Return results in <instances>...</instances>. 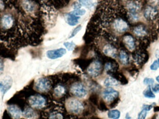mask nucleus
I'll return each instance as SVG.
<instances>
[{
  "label": "nucleus",
  "mask_w": 159,
  "mask_h": 119,
  "mask_svg": "<svg viewBox=\"0 0 159 119\" xmlns=\"http://www.w3.org/2000/svg\"><path fill=\"white\" fill-rule=\"evenodd\" d=\"M67 107L69 111L74 114L80 113L84 110L83 103L75 99H71L69 100L67 103Z\"/></svg>",
  "instance_id": "obj_1"
},
{
  "label": "nucleus",
  "mask_w": 159,
  "mask_h": 119,
  "mask_svg": "<svg viewBox=\"0 0 159 119\" xmlns=\"http://www.w3.org/2000/svg\"><path fill=\"white\" fill-rule=\"evenodd\" d=\"M72 95L79 98L85 97L87 95V89L83 83H76L73 85L70 89Z\"/></svg>",
  "instance_id": "obj_2"
},
{
  "label": "nucleus",
  "mask_w": 159,
  "mask_h": 119,
  "mask_svg": "<svg viewBox=\"0 0 159 119\" xmlns=\"http://www.w3.org/2000/svg\"><path fill=\"white\" fill-rule=\"evenodd\" d=\"M35 89L41 92H47L50 90L52 86L50 80L45 78L39 79L35 84Z\"/></svg>",
  "instance_id": "obj_3"
},
{
  "label": "nucleus",
  "mask_w": 159,
  "mask_h": 119,
  "mask_svg": "<svg viewBox=\"0 0 159 119\" xmlns=\"http://www.w3.org/2000/svg\"><path fill=\"white\" fill-rule=\"evenodd\" d=\"M102 68L101 63L100 61L97 60L91 63L90 67L87 68V72L92 77H96L101 74Z\"/></svg>",
  "instance_id": "obj_4"
},
{
  "label": "nucleus",
  "mask_w": 159,
  "mask_h": 119,
  "mask_svg": "<svg viewBox=\"0 0 159 119\" xmlns=\"http://www.w3.org/2000/svg\"><path fill=\"white\" fill-rule=\"evenodd\" d=\"M29 104L32 107L37 109L42 108L45 106L46 100L45 98L40 95L32 96L29 98Z\"/></svg>",
  "instance_id": "obj_5"
},
{
  "label": "nucleus",
  "mask_w": 159,
  "mask_h": 119,
  "mask_svg": "<svg viewBox=\"0 0 159 119\" xmlns=\"http://www.w3.org/2000/svg\"><path fill=\"white\" fill-rule=\"evenodd\" d=\"M119 96V92L112 88L106 89L103 92V97L108 102H111L116 100Z\"/></svg>",
  "instance_id": "obj_6"
},
{
  "label": "nucleus",
  "mask_w": 159,
  "mask_h": 119,
  "mask_svg": "<svg viewBox=\"0 0 159 119\" xmlns=\"http://www.w3.org/2000/svg\"><path fill=\"white\" fill-rule=\"evenodd\" d=\"M67 51L63 48L49 50L47 52V56L50 59H56L62 57L66 54Z\"/></svg>",
  "instance_id": "obj_7"
},
{
  "label": "nucleus",
  "mask_w": 159,
  "mask_h": 119,
  "mask_svg": "<svg viewBox=\"0 0 159 119\" xmlns=\"http://www.w3.org/2000/svg\"><path fill=\"white\" fill-rule=\"evenodd\" d=\"M113 26L115 30L119 33H122L127 30L128 24L122 19H116L114 21Z\"/></svg>",
  "instance_id": "obj_8"
},
{
  "label": "nucleus",
  "mask_w": 159,
  "mask_h": 119,
  "mask_svg": "<svg viewBox=\"0 0 159 119\" xmlns=\"http://www.w3.org/2000/svg\"><path fill=\"white\" fill-rule=\"evenodd\" d=\"M8 113L14 119H19L22 116V111L16 105H9L7 108Z\"/></svg>",
  "instance_id": "obj_9"
},
{
  "label": "nucleus",
  "mask_w": 159,
  "mask_h": 119,
  "mask_svg": "<svg viewBox=\"0 0 159 119\" xmlns=\"http://www.w3.org/2000/svg\"><path fill=\"white\" fill-rule=\"evenodd\" d=\"M103 52L107 56L112 58H115L117 55V50L111 45L108 44L105 46Z\"/></svg>",
  "instance_id": "obj_10"
},
{
  "label": "nucleus",
  "mask_w": 159,
  "mask_h": 119,
  "mask_svg": "<svg viewBox=\"0 0 159 119\" xmlns=\"http://www.w3.org/2000/svg\"><path fill=\"white\" fill-rule=\"evenodd\" d=\"M12 81L10 79H6L4 81L0 82V90L4 95L10 89Z\"/></svg>",
  "instance_id": "obj_11"
},
{
  "label": "nucleus",
  "mask_w": 159,
  "mask_h": 119,
  "mask_svg": "<svg viewBox=\"0 0 159 119\" xmlns=\"http://www.w3.org/2000/svg\"><path fill=\"white\" fill-rule=\"evenodd\" d=\"M80 17L74 15L73 13H69L66 15L67 22L70 26H74L78 24V20Z\"/></svg>",
  "instance_id": "obj_12"
},
{
  "label": "nucleus",
  "mask_w": 159,
  "mask_h": 119,
  "mask_svg": "<svg viewBox=\"0 0 159 119\" xmlns=\"http://www.w3.org/2000/svg\"><path fill=\"white\" fill-rule=\"evenodd\" d=\"M1 24L4 28L8 29L13 26L14 20L10 15H5L1 20Z\"/></svg>",
  "instance_id": "obj_13"
},
{
  "label": "nucleus",
  "mask_w": 159,
  "mask_h": 119,
  "mask_svg": "<svg viewBox=\"0 0 159 119\" xmlns=\"http://www.w3.org/2000/svg\"><path fill=\"white\" fill-rule=\"evenodd\" d=\"M123 40L126 47L130 51H133L135 49V41L131 36L127 35L125 36Z\"/></svg>",
  "instance_id": "obj_14"
},
{
  "label": "nucleus",
  "mask_w": 159,
  "mask_h": 119,
  "mask_svg": "<svg viewBox=\"0 0 159 119\" xmlns=\"http://www.w3.org/2000/svg\"><path fill=\"white\" fill-rule=\"evenodd\" d=\"M104 84L105 86L110 88L112 86H117L119 85V82L115 78L108 77L105 79Z\"/></svg>",
  "instance_id": "obj_15"
},
{
  "label": "nucleus",
  "mask_w": 159,
  "mask_h": 119,
  "mask_svg": "<svg viewBox=\"0 0 159 119\" xmlns=\"http://www.w3.org/2000/svg\"><path fill=\"white\" fill-rule=\"evenodd\" d=\"M53 92L56 96L58 97H60L65 95L66 93V89L63 86L58 85L55 87Z\"/></svg>",
  "instance_id": "obj_16"
},
{
  "label": "nucleus",
  "mask_w": 159,
  "mask_h": 119,
  "mask_svg": "<svg viewBox=\"0 0 159 119\" xmlns=\"http://www.w3.org/2000/svg\"><path fill=\"white\" fill-rule=\"evenodd\" d=\"M108 118L112 119H118L121 116V113L118 110H112L108 113Z\"/></svg>",
  "instance_id": "obj_17"
},
{
  "label": "nucleus",
  "mask_w": 159,
  "mask_h": 119,
  "mask_svg": "<svg viewBox=\"0 0 159 119\" xmlns=\"http://www.w3.org/2000/svg\"><path fill=\"white\" fill-rule=\"evenodd\" d=\"M78 1L82 6L88 8H92L94 6V3L93 0H79Z\"/></svg>",
  "instance_id": "obj_18"
},
{
  "label": "nucleus",
  "mask_w": 159,
  "mask_h": 119,
  "mask_svg": "<svg viewBox=\"0 0 159 119\" xmlns=\"http://www.w3.org/2000/svg\"><path fill=\"white\" fill-rule=\"evenodd\" d=\"M119 57H120L121 62L123 64L126 65L128 63L129 58H128V56L126 53L124 51H121L120 53Z\"/></svg>",
  "instance_id": "obj_19"
},
{
  "label": "nucleus",
  "mask_w": 159,
  "mask_h": 119,
  "mask_svg": "<svg viewBox=\"0 0 159 119\" xmlns=\"http://www.w3.org/2000/svg\"><path fill=\"white\" fill-rule=\"evenodd\" d=\"M116 68H117L116 64L114 62H107L105 65V69L107 72H109L110 74L114 72V71L116 70Z\"/></svg>",
  "instance_id": "obj_20"
},
{
  "label": "nucleus",
  "mask_w": 159,
  "mask_h": 119,
  "mask_svg": "<svg viewBox=\"0 0 159 119\" xmlns=\"http://www.w3.org/2000/svg\"><path fill=\"white\" fill-rule=\"evenodd\" d=\"M134 33L138 36H142L145 35L146 32L143 27L139 26L135 28Z\"/></svg>",
  "instance_id": "obj_21"
},
{
  "label": "nucleus",
  "mask_w": 159,
  "mask_h": 119,
  "mask_svg": "<svg viewBox=\"0 0 159 119\" xmlns=\"http://www.w3.org/2000/svg\"><path fill=\"white\" fill-rule=\"evenodd\" d=\"M62 114L59 112H53L49 114V119H63Z\"/></svg>",
  "instance_id": "obj_22"
},
{
  "label": "nucleus",
  "mask_w": 159,
  "mask_h": 119,
  "mask_svg": "<svg viewBox=\"0 0 159 119\" xmlns=\"http://www.w3.org/2000/svg\"><path fill=\"white\" fill-rule=\"evenodd\" d=\"M143 95L145 97L149 99H153L155 98V94L153 93L152 90L150 88V86L144 91L143 92Z\"/></svg>",
  "instance_id": "obj_23"
},
{
  "label": "nucleus",
  "mask_w": 159,
  "mask_h": 119,
  "mask_svg": "<svg viewBox=\"0 0 159 119\" xmlns=\"http://www.w3.org/2000/svg\"><path fill=\"white\" fill-rule=\"evenodd\" d=\"M34 115H35L34 111L32 109H29V108L26 109L23 112V116L26 118H32L33 117H34Z\"/></svg>",
  "instance_id": "obj_24"
},
{
  "label": "nucleus",
  "mask_w": 159,
  "mask_h": 119,
  "mask_svg": "<svg viewBox=\"0 0 159 119\" xmlns=\"http://www.w3.org/2000/svg\"><path fill=\"white\" fill-rule=\"evenodd\" d=\"M86 11L84 9H78V10H74L73 11H72L71 13H73L74 15L77 17L82 16L86 14Z\"/></svg>",
  "instance_id": "obj_25"
},
{
  "label": "nucleus",
  "mask_w": 159,
  "mask_h": 119,
  "mask_svg": "<svg viewBox=\"0 0 159 119\" xmlns=\"http://www.w3.org/2000/svg\"><path fill=\"white\" fill-rule=\"evenodd\" d=\"M64 45L67 49L69 51H72L74 49V48L76 47V44L74 42H66L64 43Z\"/></svg>",
  "instance_id": "obj_26"
},
{
  "label": "nucleus",
  "mask_w": 159,
  "mask_h": 119,
  "mask_svg": "<svg viewBox=\"0 0 159 119\" xmlns=\"http://www.w3.org/2000/svg\"><path fill=\"white\" fill-rule=\"evenodd\" d=\"M150 69L151 70H157L159 68V58L156 60H155L152 64L150 66Z\"/></svg>",
  "instance_id": "obj_27"
},
{
  "label": "nucleus",
  "mask_w": 159,
  "mask_h": 119,
  "mask_svg": "<svg viewBox=\"0 0 159 119\" xmlns=\"http://www.w3.org/2000/svg\"><path fill=\"white\" fill-rule=\"evenodd\" d=\"M81 25H79V26L76 27V28H74L73 31L72 32V34H71V35L70 36L69 38H72L74 37V36H76L77 34L81 30Z\"/></svg>",
  "instance_id": "obj_28"
},
{
  "label": "nucleus",
  "mask_w": 159,
  "mask_h": 119,
  "mask_svg": "<svg viewBox=\"0 0 159 119\" xmlns=\"http://www.w3.org/2000/svg\"><path fill=\"white\" fill-rule=\"evenodd\" d=\"M147 114V111L143 109L138 114L137 119H145Z\"/></svg>",
  "instance_id": "obj_29"
},
{
  "label": "nucleus",
  "mask_w": 159,
  "mask_h": 119,
  "mask_svg": "<svg viewBox=\"0 0 159 119\" xmlns=\"http://www.w3.org/2000/svg\"><path fill=\"white\" fill-rule=\"evenodd\" d=\"M144 84L145 85H152L155 82L153 78H146L144 79Z\"/></svg>",
  "instance_id": "obj_30"
},
{
  "label": "nucleus",
  "mask_w": 159,
  "mask_h": 119,
  "mask_svg": "<svg viewBox=\"0 0 159 119\" xmlns=\"http://www.w3.org/2000/svg\"><path fill=\"white\" fill-rule=\"evenodd\" d=\"M90 100L95 105H97L98 103V97L96 95H93L90 96Z\"/></svg>",
  "instance_id": "obj_31"
},
{
  "label": "nucleus",
  "mask_w": 159,
  "mask_h": 119,
  "mask_svg": "<svg viewBox=\"0 0 159 119\" xmlns=\"http://www.w3.org/2000/svg\"><path fill=\"white\" fill-rule=\"evenodd\" d=\"M100 107L101 108V111H106L107 110V107H106V104L104 102H103L101 100V102H100Z\"/></svg>",
  "instance_id": "obj_32"
},
{
  "label": "nucleus",
  "mask_w": 159,
  "mask_h": 119,
  "mask_svg": "<svg viewBox=\"0 0 159 119\" xmlns=\"http://www.w3.org/2000/svg\"><path fill=\"white\" fill-rule=\"evenodd\" d=\"M81 4L79 3V1H76L74 3L73 8L74 10H78V9H80L81 8Z\"/></svg>",
  "instance_id": "obj_33"
},
{
  "label": "nucleus",
  "mask_w": 159,
  "mask_h": 119,
  "mask_svg": "<svg viewBox=\"0 0 159 119\" xmlns=\"http://www.w3.org/2000/svg\"><path fill=\"white\" fill-rule=\"evenodd\" d=\"M153 107V105H144L143 106V109L145 110L146 111H149Z\"/></svg>",
  "instance_id": "obj_34"
},
{
  "label": "nucleus",
  "mask_w": 159,
  "mask_h": 119,
  "mask_svg": "<svg viewBox=\"0 0 159 119\" xmlns=\"http://www.w3.org/2000/svg\"><path fill=\"white\" fill-rule=\"evenodd\" d=\"M153 92L156 93H157L159 92V84H156V85L153 86L152 89Z\"/></svg>",
  "instance_id": "obj_35"
},
{
  "label": "nucleus",
  "mask_w": 159,
  "mask_h": 119,
  "mask_svg": "<svg viewBox=\"0 0 159 119\" xmlns=\"http://www.w3.org/2000/svg\"><path fill=\"white\" fill-rule=\"evenodd\" d=\"M3 63L1 59H0V73H1L3 71Z\"/></svg>",
  "instance_id": "obj_36"
},
{
  "label": "nucleus",
  "mask_w": 159,
  "mask_h": 119,
  "mask_svg": "<svg viewBox=\"0 0 159 119\" xmlns=\"http://www.w3.org/2000/svg\"><path fill=\"white\" fill-rule=\"evenodd\" d=\"M3 7V4L2 3L1 0H0V9H2Z\"/></svg>",
  "instance_id": "obj_37"
},
{
  "label": "nucleus",
  "mask_w": 159,
  "mask_h": 119,
  "mask_svg": "<svg viewBox=\"0 0 159 119\" xmlns=\"http://www.w3.org/2000/svg\"><path fill=\"white\" fill-rule=\"evenodd\" d=\"M126 118L127 119H131V117H130V116L128 115V113H127L126 116Z\"/></svg>",
  "instance_id": "obj_38"
},
{
  "label": "nucleus",
  "mask_w": 159,
  "mask_h": 119,
  "mask_svg": "<svg viewBox=\"0 0 159 119\" xmlns=\"http://www.w3.org/2000/svg\"><path fill=\"white\" fill-rule=\"evenodd\" d=\"M156 81H157V82H158L159 83V75H158V76H157V77H156Z\"/></svg>",
  "instance_id": "obj_39"
}]
</instances>
